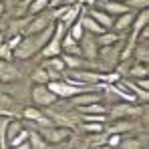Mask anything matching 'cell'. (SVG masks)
Segmentation results:
<instances>
[{
	"label": "cell",
	"mask_w": 149,
	"mask_h": 149,
	"mask_svg": "<svg viewBox=\"0 0 149 149\" xmlns=\"http://www.w3.org/2000/svg\"><path fill=\"white\" fill-rule=\"evenodd\" d=\"M0 89H2V83H0Z\"/></svg>",
	"instance_id": "41"
},
{
	"label": "cell",
	"mask_w": 149,
	"mask_h": 149,
	"mask_svg": "<svg viewBox=\"0 0 149 149\" xmlns=\"http://www.w3.org/2000/svg\"><path fill=\"white\" fill-rule=\"evenodd\" d=\"M28 143L32 149H47L49 145L45 143V139L38 135V133H28Z\"/></svg>",
	"instance_id": "27"
},
{
	"label": "cell",
	"mask_w": 149,
	"mask_h": 149,
	"mask_svg": "<svg viewBox=\"0 0 149 149\" xmlns=\"http://www.w3.org/2000/svg\"><path fill=\"white\" fill-rule=\"evenodd\" d=\"M71 77H73L77 83L81 85H93V83H101V77L103 73H97V71H69Z\"/></svg>",
	"instance_id": "11"
},
{
	"label": "cell",
	"mask_w": 149,
	"mask_h": 149,
	"mask_svg": "<svg viewBox=\"0 0 149 149\" xmlns=\"http://www.w3.org/2000/svg\"><path fill=\"white\" fill-rule=\"evenodd\" d=\"M24 127H22V123L16 119V117H12L10 121H8V125H6V145H8V141L10 139H14L20 131H22Z\"/></svg>",
	"instance_id": "21"
},
{
	"label": "cell",
	"mask_w": 149,
	"mask_h": 149,
	"mask_svg": "<svg viewBox=\"0 0 149 149\" xmlns=\"http://www.w3.org/2000/svg\"><path fill=\"white\" fill-rule=\"evenodd\" d=\"M91 145L93 147H101V145H107V133H97L91 137Z\"/></svg>",
	"instance_id": "32"
},
{
	"label": "cell",
	"mask_w": 149,
	"mask_h": 149,
	"mask_svg": "<svg viewBox=\"0 0 149 149\" xmlns=\"http://www.w3.org/2000/svg\"><path fill=\"white\" fill-rule=\"evenodd\" d=\"M30 18L32 16H24V18H14L12 22H10V34L14 36V34H20V36H24V30L26 26H28V22H30Z\"/></svg>",
	"instance_id": "19"
},
{
	"label": "cell",
	"mask_w": 149,
	"mask_h": 149,
	"mask_svg": "<svg viewBox=\"0 0 149 149\" xmlns=\"http://www.w3.org/2000/svg\"><path fill=\"white\" fill-rule=\"evenodd\" d=\"M139 91H143V93H149V81L147 79H135V81H131Z\"/></svg>",
	"instance_id": "35"
},
{
	"label": "cell",
	"mask_w": 149,
	"mask_h": 149,
	"mask_svg": "<svg viewBox=\"0 0 149 149\" xmlns=\"http://www.w3.org/2000/svg\"><path fill=\"white\" fill-rule=\"evenodd\" d=\"M135 127H137V123H133L131 119H115L105 131L107 133H113V135H123V133H131Z\"/></svg>",
	"instance_id": "12"
},
{
	"label": "cell",
	"mask_w": 149,
	"mask_h": 149,
	"mask_svg": "<svg viewBox=\"0 0 149 149\" xmlns=\"http://www.w3.org/2000/svg\"><path fill=\"white\" fill-rule=\"evenodd\" d=\"M52 30H54V22L47 30L38 32V34H26V36H22V40L18 42V47L12 50V56L18 58V61H26V58H30L34 54H40V50L45 49V45L49 42V38L52 36Z\"/></svg>",
	"instance_id": "1"
},
{
	"label": "cell",
	"mask_w": 149,
	"mask_h": 149,
	"mask_svg": "<svg viewBox=\"0 0 149 149\" xmlns=\"http://www.w3.org/2000/svg\"><path fill=\"white\" fill-rule=\"evenodd\" d=\"M36 133L45 139L47 145H58V143H63L65 139L71 137V131H69V129H65V127H54V125H50V127H40Z\"/></svg>",
	"instance_id": "3"
},
{
	"label": "cell",
	"mask_w": 149,
	"mask_h": 149,
	"mask_svg": "<svg viewBox=\"0 0 149 149\" xmlns=\"http://www.w3.org/2000/svg\"><path fill=\"white\" fill-rule=\"evenodd\" d=\"M22 2H24L26 6H28V4H30V2H32V0H22Z\"/></svg>",
	"instance_id": "39"
},
{
	"label": "cell",
	"mask_w": 149,
	"mask_h": 149,
	"mask_svg": "<svg viewBox=\"0 0 149 149\" xmlns=\"http://www.w3.org/2000/svg\"><path fill=\"white\" fill-rule=\"evenodd\" d=\"M67 34H69V36L73 38L74 42H79V40L83 38V34H85V32H83V28H81V24H79V20H77L74 24H71V26H69V30H67Z\"/></svg>",
	"instance_id": "28"
},
{
	"label": "cell",
	"mask_w": 149,
	"mask_h": 149,
	"mask_svg": "<svg viewBox=\"0 0 149 149\" xmlns=\"http://www.w3.org/2000/svg\"><path fill=\"white\" fill-rule=\"evenodd\" d=\"M26 141H28V131H24V129H22V131H20V133H18L14 139H10V141H8V147L20 145V143H26Z\"/></svg>",
	"instance_id": "30"
},
{
	"label": "cell",
	"mask_w": 149,
	"mask_h": 149,
	"mask_svg": "<svg viewBox=\"0 0 149 149\" xmlns=\"http://www.w3.org/2000/svg\"><path fill=\"white\" fill-rule=\"evenodd\" d=\"M42 67L47 69V71H52V73H65V63H63V58L61 56H52V58H45V63H42Z\"/></svg>",
	"instance_id": "20"
},
{
	"label": "cell",
	"mask_w": 149,
	"mask_h": 149,
	"mask_svg": "<svg viewBox=\"0 0 149 149\" xmlns=\"http://www.w3.org/2000/svg\"><path fill=\"white\" fill-rule=\"evenodd\" d=\"M83 115H109L107 107L101 105V103H95V105H89V107H81L79 109Z\"/></svg>",
	"instance_id": "24"
},
{
	"label": "cell",
	"mask_w": 149,
	"mask_h": 149,
	"mask_svg": "<svg viewBox=\"0 0 149 149\" xmlns=\"http://www.w3.org/2000/svg\"><path fill=\"white\" fill-rule=\"evenodd\" d=\"M123 141V135H113V133H107V145L111 147H119V143Z\"/></svg>",
	"instance_id": "33"
},
{
	"label": "cell",
	"mask_w": 149,
	"mask_h": 149,
	"mask_svg": "<svg viewBox=\"0 0 149 149\" xmlns=\"http://www.w3.org/2000/svg\"><path fill=\"white\" fill-rule=\"evenodd\" d=\"M125 6H127L129 10H145L149 6V0H127Z\"/></svg>",
	"instance_id": "29"
},
{
	"label": "cell",
	"mask_w": 149,
	"mask_h": 149,
	"mask_svg": "<svg viewBox=\"0 0 149 149\" xmlns=\"http://www.w3.org/2000/svg\"><path fill=\"white\" fill-rule=\"evenodd\" d=\"M109 115H85L83 121H91V123H107Z\"/></svg>",
	"instance_id": "34"
},
{
	"label": "cell",
	"mask_w": 149,
	"mask_h": 149,
	"mask_svg": "<svg viewBox=\"0 0 149 149\" xmlns=\"http://www.w3.org/2000/svg\"><path fill=\"white\" fill-rule=\"evenodd\" d=\"M101 101H103L101 93H97V91H83L77 97H73L71 103H73V107L81 109V107H89V105H95V103H101Z\"/></svg>",
	"instance_id": "9"
},
{
	"label": "cell",
	"mask_w": 149,
	"mask_h": 149,
	"mask_svg": "<svg viewBox=\"0 0 149 149\" xmlns=\"http://www.w3.org/2000/svg\"><path fill=\"white\" fill-rule=\"evenodd\" d=\"M87 16H91V18H93L99 26H103L105 30H109V28L113 26V18H111L109 14H105L103 10H99V8H91Z\"/></svg>",
	"instance_id": "14"
},
{
	"label": "cell",
	"mask_w": 149,
	"mask_h": 149,
	"mask_svg": "<svg viewBox=\"0 0 149 149\" xmlns=\"http://www.w3.org/2000/svg\"><path fill=\"white\" fill-rule=\"evenodd\" d=\"M30 97L34 101V105H38V107H50V105H54V103L58 101L49 91L47 85H34L32 91H30Z\"/></svg>",
	"instance_id": "5"
},
{
	"label": "cell",
	"mask_w": 149,
	"mask_h": 149,
	"mask_svg": "<svg viewBox=\"0 0 149 149\" xmlns=\"http://www.w3.org/2000/svg\"><path fill=\"white\" fill-rule=\"evenodd\" d=\"M119 40H121V34H117V32H113V30H105L103 34L95 36V42H97L99 49L111 47V45H115V42H119Z\"/></svg>",
	"instance_id": "15"
},
{
	"label": "cell",
	"mask_w": 149,
	"mask_h": 149,
	"mask_svg": "<svg viewBox=\"0 0 149 149\" xmlns=\"http://www.w3.org/2000/svg\"><path fill=\"white\" fill-rule=\"evenodd\" d=\"M107 125L105 123H91V121H83V131L91 133V135H97V133H105Z\"/></svg>",
	"instance_id": "26"
},
{
	"label": "cell",
	"mask_w": 149,
	"mask_h": 149,
	"mask_svg": "<svg viewBox=\"0 0 149 149\" xmlns=\"http://www.w3.org/2000/svg\"><path fill=\"white\" fill-rule=\"evenodd\" d=\"M145 107L143 105H131V103H117L111 109V117L113 119H131V117H139L143 115Z\"/></svg>",
	"instance_id": "4"
},
{
	"label": "cell",
	"mask_w": 149,
	"mask_h": 149,
	"mask_svg": "<svg viewBox=\"0 0 149 149\" xmlns=\"http://www.w3.org/2000/svg\"><path fill=\"white\" fill-rule=\"evenodd\" d=\"M14 101L10 99L8 95H0V115H4V117H14Z\"/></svg>",
	"instance_id": "22"
},
{
	"label": "cell",
	"mask_w": 149,
	"mask_h": 149,
	"mask_svg": "<svg viewBox=\"0 0 149 149\" xmlns=\"http://www.w3.org/2000/svg\"><path fill=\"white\" fill-rule=\"evenodd\" d=\"M133 18H135V14H133L131 10L125 12V14H121V16H117V18L113 20V26H111V28H115L113 32L121 34V32H125V30H129V28H131V22H133Z\"/></svg>",
	"instance_id": "13"
},
{
	"label": "cell",
	"mask_w": 149,
	"mask_h": 149,
	"mask_svg": "<svg viewBox=\"0 0 149 149\" xmlns=\"http://www.w3.org/2000/svg\"><path fill=\"white\" fill-rule=\"evenodd\" d=\"M133 58H135V63L147 65V63H149V42H135Z\"/></svg>",
	"instance_id": "16"
},
{
	"label": "cell",
	"mask_w": 149,
	"mask_h": 149,
	"mask_svg": "<svg viewBox=\"0 0 149 149\" xmlns=\"http://www.w3.org/2000/svg\"><path fill=\"white\" fill-rule=\"evenodd\" d=\"M81 45V56L85 58V61H91V63H95L97 61V56H99V47H97V42H95V36H91V34H83V38L79 40Z\"/></svg>",
	"instance_id": "6"
},
{
	"label": "cell",
	"mask_w": 149,
	"mask_h": 149,
	"mask_svg": "<svg viewBox=\"0 0 149 149\" xmlns=\"http://www.w3.org/2000/svg\"><path fill=\"white\" fill-rule=\"evenodd\" d=\"M149 26V10H139L137 14H135V18H133V22H131V36H129V42H135V38H137V34Z\"/></svg>",
	"instance_id": "10"
},
{
	"label": "cell",
	"mask_w": 149,
	"mask_h": 149,
	"mask_svg": "<svg viewBox=\"0 0 149 149\" xmlns=\"http://www.w3.org/2000/svg\"><path fill=\"white\" fill-rule=\"evenodd\" d=\"M6 40H4V34H2V30H0V45H4Z\"/></svg>",
	"instance_id": "38"
},
{
	"label": "cell",
	"mask_w": 149,
	"mask_h": 149,
	"mask_svg": "<svg viewBox=\"0 0 149 149\" xmlns=\"http://www.w3.org/2000/svg\"><path fill=\"white\" fill-rule=\"evenodd\" d=\"M8 149H32V147H30V143L26 141V143H20V145H14V147H8Z\"/></svg>",
	"instance_id": "36"
},
{
	"label": "cell",
	"mask_w": 149,
	"mask_h": 149,
	"mask_svg": "<svg viewBox=\"0 0 149 149\" xmlns=\"http://www.w3.org/2000/svg\"><path fill=\"white\" fill-rule=\"evenodd\" d=\"M113 2H123V4H125V2H127V0H113Z\"/></svg>",
	"instance_id": "40"
},
{
	"label": "cell",
	"mask_w": 149,
	"mask_h": 149,
	"mask_svg": "<svg viewBox=\"0 0 149 149\" xmlns=\"http://www.w3.org/2000/svg\"><path fill=\"white\" fill-rule=\"evenodd\" d=\"M4 12H6V6H4V2H2V0H0V16H2V14H4Z\"/></svg>",
	"instance_id": "37"
},
{
	"label": "cell",
	"mask_w": 149,
	"mask_h": 149,
	"mask_svg": "<svg viewBox=\"0 0 149 149\" xmlns=\"http://www.w3.org/2000/svg\"><path fill=\"white\" fill-rule=\"evenodd\" d=\"M50 24H52V18H50L49 14H36V16L30 18V22H28V26H26V30H24V36L26 34H38V32L47 30Z\"/></svg>",
	"instance_id": "8"
},
{
	"label": "cell",
	"mask_w": 149,
	"mask_h": 149,
	"mask_svg": "<svg viewBox=\"0 0 149 149\" xmlns=\"http://www.w3.org/2000/svg\"><path fill=\"white\" fill-rule=\"evenodd\" d=\"M20 2H22V0H20Z\"/></svg>",
	"instance_id": "42"
},
{
	"label": "cell",
	"mask_w": 149,
	"mask_h": 149,
	"mask_svg": "<svg viewBox=\"0 0 149 149\" xmlns=\"http://www.w3.org/2000/svg\"><path fill=\"white\" fill-rule=\"evenodd\" d=\"M119 149H147V137H131V139H123L119 143Z\"/></svg>",
	"instance_id": "18"
},
{
	"label": "cell",
	"mask_w": 149,
	"mask_h": 149,
	"mask_svg": "<svg viewBox=\"0 0 149 149\" xmlns=\"http://www.w3.org/2000/svg\"><path fill=\"white\" fill-rule=\"evenodd\" d=\"M50 4V0H32L28 4V16H36V14H42V10H47Z\"/></svg>",
	"instance_id": "23"
},
{
	"label": "cell",
	"mask_w": 149,
	"mask_h": 149,
	"mask_svg": "<svg viewBox=\"0 0 149 149\" xmlns=\"http://www.w3.org/2000/svg\"><path fill=\"white\" fill-rule=\"evenodd\" d=\"M12 49L4 42V45H0V61H8V63H12Z\"/></svg>",
	"instance_id": "31"
},
{
	"label": "cell",
	"mask_w": 149,
	"mask_h": 149,
	"mask_svg": "<svg viewBox=\"0 0 149 149\" xmlns=\"http://www.w3.org/2000/svg\"><path fill=\"white\" fill-rule=\"evenodd\" d=\"M22 77L20 69L8 61H0V83L6 85V83H16L18 79Z\"/></svg>",
	"instance_id": "7"
},
{
	"label": "cell",
	"mask_w": 149,
	"mask_h": 149,
	"mask_svg": "<svg viewBox=\"0 0 149 149\" xmlns=\"http://www.w3.org/2000/svg\"><path fill=\"white\" fill-rule=\"evenodd\" d=\"M47 87H49V91L56 99H73L79 93L87 91V87H83V85H71L67 81H50Z\"/></svg>",
	"instance_id": "2"
},
{
	"label": "cell",
	"mask_w": 149,
	"mask_h": 149,
	"mask_svg": "<svg viewBox=\"0 0 149 149\" xmlns=\"http://www.w3.org/2000/svg\"><path fill=\"white\" fill-rule=\"evenodd\" d=\"M32 81H34V85H49L50 77H49V73H47V69H45V67H38V69L32 73Z\"/></svg>",
	"instance_id": "25"
},
{
	"label": "cell",
	"mask_w": 149,
	"mask_h": 149,
	"mask_svg": "<svg viewBox=\"0 0 149 149\" xmlns=\"http://www.w3.org/2000/svg\"><path fill=\"white\" fill-rule=\"evenodd\" d=\"M121 73L129 74L131 79H147V65H141V63H133L131 67L127 69H119Z\"/></svg>",
	"instance_id": "17"
}]
</instances>
